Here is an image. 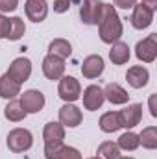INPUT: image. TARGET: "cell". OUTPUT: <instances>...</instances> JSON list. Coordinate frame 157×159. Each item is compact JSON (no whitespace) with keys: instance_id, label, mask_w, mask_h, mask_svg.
<instances>
[{"instance_id":"cell-20","label":"cell","mask_w":157,"mask_h":159,"mask_svg":"<svg viewBox=\"0 0 157 159\" xmlns=\"http://www.w3.org/2000/svg\"><path fill=\"white\" fill-rule=\"evenodd\" d=\"M129 46L128 43H122V41H117L111 44V50H109V59L113 61V65H126L129 61Z\"/></svg>"},{"instance_id":"cell-26","label":"cell","mask_w":157,"mask_h":159,"mask_svg":"<svg viewBox=\"0 0 157 159\" xmlns=\"http://www.w3.org/2000/svg\"><path fill=\"white\" fill-rule=\"evenodd\" d=\"M96 154H98L100 159H118L120 157V148H118L117 143H113V141H104L98 146Z\"/></svg>"},{"instance_id":"cell-10","label":"cell","mask_w":157,"mask_h":159,"mask_svg":"<svg viewBox=\"0 0 157 159\" xmlns=\"http://www.w3.org/2000/svg\"><path fill=\"white\" fill-rule=\"evenodd\" d=\"M118 119H120L122 128H126V129L135 128L142 120V106L141 104H128V107L118 111Z\"/></svg>"},{"instance_id":"cell-1","label":"cell","mask_w":157,"mask_h":159,"mask_svg":"<svg viewBox=\"0 0 157 159\" xmlns=\"http://www.w3.org/2000/svg\"><path fill=\"white\" fill-rule=\"evenodd\" d=\"M96 26H98L100 39L105 44H113V43L120 41L122 34H124L122 20L118 17L115 6H111V4H102V15H100V20Z\"/></svg>"},{"instance_id":"cell-34","label":"cell","mask_w":157,"mask_h":159,"mask_svg":"<svg viewBox=\"0 0 157 159\" xmlns=\"http://www.w3.org/2000/svg\"><path fill=\"white\" fill-rule=\"evenodd\" d=\"M118 159H135V157H122V156H120Z\"/></svg>"},{"instance_id":"cell-21","label":"cell","mask_w":157,"mask_h":159,"mask_svg":"<svg viewBox=\"0 0 157 159\" xmlns=\"http://www.w3.org/2000/svg\"><path fill=\"white\" fill-rule=\"evenodd\" d=\"M26 111H24V107H22V104H20V100H9V104L4 107V117L9 120V122H20V120L26 119Z\"/></svg>"},{"instance_id":"cell-30","label":"cell","mask_w":157,"mask_h":159,"mask_svg":"<svg viewBox=\"0 0 157 159\" xmlns=\"http://www.w3.org/2000/svg\"><path fill=\"white\" fill-rule=\"evenodd\" d=\"M19 7V0H0V13H9Z\"/></svg>"},{"instance_id":"cell-19","label":"cell","mask_w":157,"mask_h":159,"mask_svg":"<svg viewBox=\"0 0 157 159\" xmlns=\"http://www.w3.org/2000/svg\"><path fill=\"white\" fill-rule=\"evenodd\" d=\"M20 94V83H17L7 72L0 76V98L13 100L15 96Z\"/></svg>"},{"instance_id":"cell-27","label":"cell","mask_w":157,"mask_h":159,"mask_svg":"<svg viewBox=\"0 0 157 159\" xmlns=\"http://www.w3.org/2000/svg\"><path fill=\"white\" fill-rule=\"evenodd\" d=\"M11 20V32H9V41H19L24 32H26V26H24V20L20 17H13L9 19Z\"/></svg>"},{"instance_id":"cell-9","label":"cell","mask_w":157,"mask_h":159,"mask_svg":"<svg viewBox=\"0 0 157 159\" xmlns=\"http://www.w3.org/2000/svg\"><path fill=\"white\" fill-rule=\"evenodd\" d=\"M105 102L104 96V89L98 85H89L83 91V107L87 111H98Z\"/></svg>"},{"instance_id":"cell-32","label":"cell","mask_w":157,"mask_h":159,"mask_svg":"<svg viewBox=\"0 0 157 159\" xmlns=\"http://www.w3.org/2000/svg\"><path fill=\"white\" fill-rule=\"evenodd\" d=\"M141 4H142V6H146L148 9H152L154 13L157 11V0H142Z\"/></svg>"},{"instance_id":"cell-31","label":"cell","mask_w":157,"mask_h":159,"mask_svg":"<svg viewBox=\"0 0 157 159\" xmlns=\"http://www.w3.org/2000/svg\"><path fill=\"white\" fill-rule=\"evenodd\" d=\"M113 2L117 7H122V9H131L137 4V0H113Z\"/></svg>"},{"instance_id":"cell-13","label":"cell","mask_w":157,"mask_h":159,"mask_svg":"<svg viewBox=\"0 0 157 159\" xmlns=\"http://www.w3.org/2000/svg\"><path fill=\"white\" fill-rule=\"evenodd\" d=\"M44 146H57L65 141V126L61 122H48L43 129Z\"/></svg>"},{"instance_id":"cell-17","label":"cell","mask_w":157,"mask_h":159,"mask_svg":"<svg viewBox=\"0 0 157 159\" xmlns=\"http://www.w3.org/2000/svg\"><path fill=\"white\" fill-rule=\"evenodd\" d=\"M126 80H128V83H129L133 89H142L144 85H148L150 72H148V69L142 67V65H133V67L128 69Z\"/></svg>"},{"instance_id":"cell-28","label":"cell","mask_w":157,"mask_h":159,"mask_svg":"<svg viewBox=\"0 0 157 159\" xmlns=\"http://www.w3.org/2000/svg\"><path fill=\"white\" fill-rule=\"evenodd\" d=\"M9 32H11V20L0 13V39H9Z\"/></svg>"},{"instance_id":"cell-25","label":"cell","mask_w":157,"mask_h":159,"mask_svg":"<svg viewBox=\"0 0 157 159\" xmlns=\"http://www.w3.org/2000/svg\"><path fill=\"white\" fill-rule=\"evenodd\" d=\"M117 144H118V148L124 150V152H133V150H137V148L141 146V144H139V135L133 133V131L122 133V135L118 137Z\"/></svg>"},{"instance_id":"cell-35","label":"cell","mask_w":157,"mask_h":159,"mask_svg":"<svg viewBox=\"0 0 157 159\" xmlns=\"http://www.w3.org/2000/svg\"><path fill=\"white\" fill-rule=\"evenodd\" d=\"M89 159H100V157H98V156H96V157H89Z\"/></svg>"},{"instance_id":"cell-11","label":"cell","mask_w":157,"mask_h":159,"mask_svg":"<svg viewBox=\"0 0 157 159\" xmlns=\"http://www.w3.org/2000/svg\"><path fill=\"white\" fill-rule=\"evenodd\" d=\"M105 69V63H104V57L98 56V54H92V56H87L81 63V74L83 78L87 80H94L98 76H102Z\"/></svg>"},{"instance_id":"cell-14","label":"cell","mask_w":157,"mask_h":159,"mask_svg":"<svg viewBox=\"0 0 157 159\" xmlns=\"http://www.w3.org/2000/svg\"><path fill=\"white\" fill-rule=\"evenodd\" d=\"M83 120L81 115V109L76 107L74 104H65L61 109H59V122L65 126V128H78Z\"/></svg>"},{"instance_id":"cell-2","label":"cell","mask_w":157,"mask_h":159,"mask_svg":"<svg viewBox=\"0 0 157 159\" xmlns=\"http://www.w3.org/2000/svg\"><path fill=\"white\" fill-rule=\"evenodd\" d=\"M6 143H7V148L13 154H24L34 146V135L26 128H15L7 133Z\"/></svg>"},{"instance_id":"cell-15","label":"cell","mask_w":157,"mask_h":159,"mask_svg":"<svg viewBox=\"0 0 157 159\" xmlns=\"http://www.w3.org/2000/svg\"><path fill=\"white\" fill-rule=\"evenodd\" d=\"M44 157L46 159H81L78 148L57 144V146H44Z\"/></svg>"},{"instance_id":"cell-29","label":"cell","mask_w":157,"mask_h":159,"mask_svg":"<svg viewBox=\"0 0 157 159\" xmlns=\"http://www.w3.org/2000/svg\"><path fill=\"white\" fill-rule=\"evenodd\" d=\"M72 4H74V0H54V11L56 13H67Z\"/></svg>"},{"instance_id":"cell-16","label":"cell","mask_w":157,"mask_h":159,"mask_svg":"<svg viewBox=\"0 0 157 159\" xmlns=\"http://www.w3.org/2000/svg\"><path fill=\"white\" fill-rule=\"evenodd\" d=\"M24 11L32 22H43L48 15V2L46 0H26Z\"/></svg>"},{"instance_id":"cell-5","label":"cell","mask_w":157,"mask_h":159,"mask_svg":"<svg viewBox=\"0 0 157 159\" xmlns=\"http://www.w3.org/2000/svg\"><path fill=\"white\" fill-rule=\"evenodd\" d=\"M135 56L142 63H154L157 59V34H152L139 41L135 46Z\"/></svg>"},{"instance_id":"cell-22","label":"cell","mask_w":157,"mask_h":159,"mask_svg":"<svg viewBox=\"0 0 157 159\" xmlns=\"http://www.w3.org/2000/svg\"><path fill=\"white\" fill-rule=\"evenodd\" d=\"M100 129L104 133H115L118 131L122 126H120V119H118V111H107L100 117Z\"/></svg>"},{"instance_id":"cell-3","label":"cell","mask_w":157,"mask_h":159,"mask_svg":"<svg viewBox=\"0 0 157 159\" xmlns=\"http://www.w3.org/2000/svg\"><path fill=\"white\" fill-rule=\"evenodd\" d=\"M74 4L79 6V19L83 24H87V26L98 24L104 2H100V0H74Z\"/></svg>"},{"instance_id":"cell-8","label":"cell","mask_w":157,"mask_h":159,"mask_svg":"<svg viewBox=\"0 0 157 159\" xmlns=\"http://www.w3.org/2000/svg\"><path fill=\"white\" fill-rule=\"evenodd\" d=\"M20 104H22L26 113H39L41 109L44 107L46 100H44V94L41 91L30 89V91L20 93Z\"/></svg>"},{"instance_id":"cell-7","label":"cell","mask_w":157,"mask_h":159,"mask_svg":"<svg viewBox=\"0 0 157 159\" xmlns=\"http://www.w3.org/2000/svg\"><path fill=\"white\" fill-rule=\"evenodd\" d=\"M7 74L15 80L17 83L22 85L24 81H28L30 76H32V61L28 57H17V59H13L11 65H9V69H7Z\"/></svg>"},{"instance_id":"cell-6","label":"cell","mask_w":157,"mask_h":159,"mask_svg":"<svg viewBox=\"0 0 157 159\" xmlns=\"http://www.w3.org/2000/svg\"><path fill=\"white\" fill-rule=\"evenodd\" d=\"M43 74L46 76V80H52V81L61 80L65 76V59L46 54L43 59Z\"/></svg>"},{"instance_id":"cell-23","label":"cell","mask_w":157,"mask_h":159,"mask_svg":"<svg viewBox=\"0 0 157 159\" xmlns=\"http://www.w3.org/2000/svg\"><path fill=\"white\" fill-rule=\"evenodd\" d=\"M48 54L57 56L61 59H67V57L72 56V46H70V43L67 39H54L48 44Z\"/></svg>"},{"instance_id":"cell-12","label":"cell","mask_w":157,"mask_h":159,"mask_svg":"<svg viewBox=\"0 0 157 159\" xmlns=\"http://www.w3.org/2000/svg\"><path fill=\"white\" fill-rule=\"evenodd\" d=\"M129 20H131V26H133L135 30H146V28L154 22V11L148 9V7L142 6V4H135Z\"/></svg>"},{"instance_id":"cell-4","label":"cell","mask_w":157,"mask_h":159,"mask_svg":"<svg viewBox=\"0 0 157 159\" xmlns=\"http://www.w3.org/2000/svg\"><path fill=\"white\" fill-rule=\"evenodd\" d=\"M57 94L65 104H74L81 96V85L74 76H63L57 85Z\"/></svg>"},{"instance_id":"cell-18","label":"cell","mask_w":157,"mask_h":159,"mask_svg":"<svg viewBox=\"0 0 157 159\" xmlns=\"http://www.w3.org/2000/svg\"><path fill=\"white\" fill-rule=\"evenodd\" d=\"M104 96H105V100L111 102L113 106H124V104H128V100H129L128 91H126L122 85H118V83H107L105 89H104Z\"/></svg>"},{"instance_id":"cell-24","label":"cell","mask_w":157,"mask_h":159,"mask_svg":"<svg viewBox=\"0 0 157 159\" xmlns=\"http://www.w3.org/2000/svg\"><path fill=\"white\" fill-rule=\"evenodd\" d=\"M139 144H142V148L146 150H155L157 148V128L155 126H148L139 133Z\"/></svg>"},{"instance_id":"cell-33","label":"cell","mask_w":157,"mask_h":159,"mask_svg":"<svg viewBox=\"0 0 157 159\" xmlns=\"http://www.w3.org/2000/svg\"><path fill=\"white\" fill-rule=\"evenodd\" d=\"M150 111H152V117H157V109H155V94L150 96Z\"/></svg>"}]
</instances>
